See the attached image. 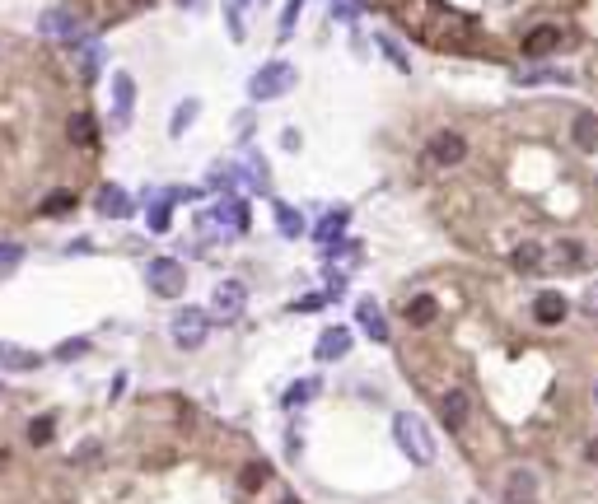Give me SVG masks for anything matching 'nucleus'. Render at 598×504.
<instances>
[{"label":"nucleus","instance_id":"f257e3e1","mask_svg":"<svg viewBox=\"0 0 598 504\" xmlns=\"http://www.w3.org/2000/svg\"><path fill=\"white\" fill-rule=\"evenodd\" d=\"M248 224H253V210H248V201H243V196H229V201H220V206H210V210L197 215V229H201L206 238L248 234Z\"/></svg>","mask_w":598,"mask_h":504},{"label":"nucleus","instance_id":"f03ea898","mask_svg":"<svg viewBox=\"0 0 598 504\" xmlns=\"http://www.w3.org/2000/svg\"><path fill=\"white\" fill-rule=\"evenodd\" d=\"M393 439H397V448H402V453L412 458L416 467L434 462V439H430V430H425V420H421V415L397 411V415H393Z\"/></svg>","mask_w":598,"mask_h":504},{"label":"nucleus","instance_id":"7ed1b4c3","mask_svg":"<svg viewBox=\"0 0 598 504\" xmlns=\"http://www.w3.org/2000/svg\"><path fill=\"white\" fill-rule=\"evenodd\" d=\"M294 79H299V75H294L290 61H271V66H262V70L248 79V98H253V103H271V98L290 94Z\"/></svg>","mask_w":598,"mask_h":504},{"label":"nucleus","instance_id":"20e7f679","mask_svg":"<svg viewBox=\"0 0 598 504\" xmlns=\"http://www.w3.org/2000/svg\"><path fill=\"white\" fill-rule=\"evenodd\" d=\"M145 285H150L159 299H178V294L187 290V271H182V262H173V257H154V262L145 266Z\"/></svg>","mask_w":598,"mask_h":504},{"label":"nucleus","instance_id":"39448f33","mask_svg":"<svg viewBox=\"0 0 598 504\" xmlns=\"http://www.w3.org/2000/svg\"><path fill=\"white\" fill-rule=\"evenodd\" d=\"M38 28L47 38H57V42H75V38H85V14H79L75 5H57V10H42Z\"/></svg>","mask_w":598,"mask_h":504},{"label":"nucleus","instance_id":"423d86ee","mask_svg":"<svg viewBox=\"0 0 598 504\" xmlns=\"http://www.w3.org/2000/svg\"><path fill=\"white\" fill-rule=\"evenodd\" d=\"M169 331H173V341H178L182 350H197V346H206V331H210L206 308H178V318L169 322Z\"/></svg>","mask_w":598,"mask_h":504},{"label":"nucleus","instance_id":"0eeeda50","mask_svg":"<svg viewBox=\"0 0 598 504\" xmlns=\"http://www.w3.org/2000/svg\"><path fill=\"white\" fill-rule=\"evenodd\" d=\"M500 499L505 504H537V471L533 467H514L500 486Z\"/></svg>","mask_w":598,"mask_h":504},{"label":"nucleus","instance_id":"6e6552de","mask_svg":"<svg viewBox=\"0 0 598 504\" xmlns=\"http://www.w3.org/2000/svg\"><path fill=\"white\" fill-rule=\"evenodd\" d=\"M243 303H248V285H243V280H220V285H215V294H210L215 318H238Z\"/></svg>","mask_w":598,"mask_h":504},{"label":"nucleus","instance_id":"1a4fd4ad","mask_svg":"<svg viewBox=\"0 0 598 504\" xmlns=\"http://www.w3.org/2000/svg\"><path fill=\"white\" fill-rule=\"evenodd\" d=\"M430 159H434V163H444V168L463 163V159H468V140L458 135V131H440V135L430 140Z\"/></svg>","mask_w":598,"mask_h":504},{"label":"nucleus","instance_id":"9d476101","mask_svg":"<svg viewBox=\"0 0 598 504\" xmlns=\"http://www.w3.org/2000/svg\"><path fill=\"white\" fill-rule=\"evenodd\" d=\"M346 350H350V327H322L318 346H313V359H318V364H332V359H341Z\"/></svg>","mask_w":598,"mask_h":504},{"label":"nucleus","instance_id":"9b49d317","mask_svg":"<svg viewBox=\"0 0 598 504\" xmlns=\"http://www.w3.org/2000/svg\"><path fill=\"white\" fill-rule=\"evenodd\" d=\"M0 369H10V374H33V369H42V355L29 350V346L0 341Z\"/></svg>","mask_w":598,"mask_h":504},{"label":"nucleus","instance_id":"f8f14e48","mask_svg":"<svg viewBox=\"0 0 598 504\" xmlns=\"http://www.w3.org/2000/svg\"><path fill=\"white\" fill-rule=\"evenodd\" d=\"M94 210L107 215V219H122V215H131V196H126L117 182H103V187L94 191Z\"/></svg>","mask_w":598,"mask_h":504},{"label":"nucleus","instance_id":"ddd939ff","mask_svg":"<svg viewBox=\"0 0 598 504\" xmlns=\"http://www.w3.org/2000/svg\"><path fill=\"white\" fill-rule=\"evenodd\" d=\"M66 140L79 145V150L98 145V117H94V112H70V117H66Z\"/></svg>","mask_w":598,"mask_h":504},{"label":"nucleus","instance_id":"4468645a","mask_svg":"<svg viewBox=\"0 0 598 504\" xmlns=\"http://www.w3.org/2000/svg\"><path fill=\"white\" fill-rule=\"evenodd\" d=\"M561 47V28L556 23H537L533 33L524 38V56H533V61H542V56H552Z\"/></svg>","mask_w":598,"mask_h":504},{"label":"nucleus","instance_id":"2eb2a0df","mask_svg":"<svg viewBox=\"0 0 598 504\" xmlns=\"http://www.w3.org/2000/svg\"><path fill=\"white\" fill-rule=\"evenodd\" d=\"M440 415H444V430H463L468 425V415H472V397H468V392L463 387H458V392H449V397H444V406H440Z\"/></svg>","mask_w":598,"mask_h":504},{"label":"nucleus","instance_id":"dca6fc26","mask_svg":"<svg viewBox=\"0 0 598 504\" xmlns=\"http://www.w3.org/2000/svg\"><path fill=\"white\" fill-rule=\"evenodd\" d=\"M565 313H570V308H565V299H561L556 290H542V294L533 299V318H537L542 327H556V322H565Z\"/></svg>","mask_w":598,"mask_h":504},{"label":"nucleus","instance_id":"f3484780","mask_svg":"<svg viewBox=\"0 0 598 504\" xmlns=\"http://www.w3.org/2000/svg\"><path fill=\"white\" fill-rule=\"evenodd\" d=\"M356 322L365 327L369 341H378V346L388 341V322H384V313H378V303H374V299H360V303H356Z\"/></svg>","mask_w":598,"mask_h":504},{"label":"nucleus","instance_id":"a211bd4d","mask_svg":"<svg viewBox=\"0 0 598 504\" xmlns=\"http://www.w3.org/2000/svg\"><path fill=\"white\" fill-rule=\"evenodd\" d=\"M113 98H117V112H113V122L117 126H126L131 122V107H135V79L122 70V75H113Z\"/></svg>","mask_w":598,"mask_h":504},{"label":"nucleus","instance_id":"6ab92c4d","mask_svg":"<svg viewBox=\"0 0 598 504\" xmlns=\"http://www.w3.org/2000/svg\"><path fill=\"white\" fill-rule=\"evenodd\" d=\"M570 140H575V150H598V112H580L575 122H570Z\"/></svg>","mask_w":598,"mask_h":504},{"label":"nucleus","instance_id":"aec40b11","mask_svg":"<svg viewBox=\"0 0 598 504\" xmlns=\"http://www.w3.org/2000/svg\"><path fill=\"white\" fill-rule=\"evenodd\" d=\"M509 262H514V271H524V275H537L542 266H547V257H542V243H519Z\"/></svg>","mask_w":598,"mask_h":504},{"label":"nucleus","instance_id":"412c9836","mask_svg":"<svg viewBox=\"0 0 598 504\" xmlns=\"http://www.w3.org/2000/svg\"><path fill=\"white\" fill-rule=\"evenodd\" d=\"M178 196H182V191H169V196H159V201L150 206V219H145L150 234H164L169 224H173V201H178Z\"/></svg>","mask_w":598,"mask_h":504},{"label":"nucleus","instance_id":"4be33fe9","mask_svg":"<svg viewBox=\"0 0 598 504\" xmlns=\"http://www.w3.org/2000/svg\"><path fill=\"white\" fill-rule=\"evenodd\" d=\"M537 79L570 84V70H547V66H519V70H514V84H537Z\"/></svg>","mask_w":598,"mask_h":504},{"label":"nucleus","instance_id":"5701e85b","mask_svg":"<svg viewBox=\"0 0 598 504\" xmlns=\"http://www.w3.org/2000/svg\"><path fill=\"white\" fill-rule=\"evenodd\" d=\"M434 313H440V308H434V299H430V294H416L412 303H406V322H412V327H430V322H434Z\"/></svg>","mask_w":598,"mask_h":504},{"label":"nucleus","instance_id":"b1692460","mask_svg":"<svg viewBox=\"0 0 598 504\" xmlns=\"http://www.w3.org/2000/svg\"><path fill=\"white\" fill-rule=\"evenodd\" d=\"M70 210H75V191H51L47 201L38 206L42 219H61V215H70Z\"/></svg>","mask_w":598,"mask_h":504},{"label":"nucleus","instance_id":"393cba45","mask_svg":"<svg viewBox=\"0 0 598 504\" xmlns=\"http://www.w3.org/2000/svg\"><path fill=\"white\" fill-rule=\"evenodd\" d=\"M51 434H57V415H51V411L33 415V425H29V443H33V448H47V443H51Z\"/></svg>","mask_w":598,"mask_h":504},{"label":"nucleus","instance_id":"a878e982","mask_svg":"<svg viewBox=\"0 0 598 504\" xmlns=\"http://www.w3.org/2000/svg\"><path fill=\"white\" fill-rule=\"evenodd\" d=\"M276 229H281V238H299V234H304V219H299V210L294 206H276Z\"/></svg>","mask_w":598,"mask_h":504},{"label":"nucleus","instance_id":"bb28decb","mask_svg":"<svg viewBox=\"0 0 598 504\" xmlns=\"http://www.w3.org/2000/svg\"><path fill=\"white\" fill-rule=\"evenodd\" d=\"M318 392H322V383H318V378H304V383H294V387L285 392L281 406H290V411H294V406H304L309 397H318Z\"/></svg>","mask_w":598,"mask_h":504},{"label":"nucleus","instance_id":"cd10ccee","mask_svg":"<svg viewBox=\"0 0 598 504\" xmlns=\"http://www.w3.org/2000/svg\"><path fill=\"white\" fill-rule=\"evenodd\" d=\"M197 112H201V103H197V98H182V103H178V112H173V122H169V135H182L187 126L197 122Z\"/></svg>","mask_w":598,"mask_h":504},{"label":"nucleus","instance_id":"c85d7f7f","mask_svg":"<svg viewBox=\"0 0 598 504\" xmlns=\"http://www.w3.org/2000/svg\"><path fill=\"white\" fill-rule=\"evenodd\" d=\"M341 229H346V210H332V215H328V219H322V224H318V229H313V238L332 247V243L341 238Z\"/></svg>","mask_w":598,"mask_h":504},{"label":"nucleus","instance_id":"c756f323","mask_svg":"<svg viewBox=\"0 0 598 504\" xmlns=\"http://www.w3.org/2000/svg\"><path fill=\"white\" fill-rule=\"evenodd\" d=\"M266 476H271V467H266V462H248V467L238 471V486L253 495V490H262V486H266Z\"/></svg>","mask_w":598,"mask_h":504},{"label":"nucleus","instance_id":"7c9ffc66","mask_svg":"<svg viewBox=\"0 0 598 504\" xmlns=\"http://www.w3.org/2000/svg\"><path fill=\"white\" fill-rule=\"evenodd\" d=\"M378 51H384V56H388V61H393V66H397L402 75H406V70H412V61H406V51H402V42H393L388 33H378Z\"/></svg>","mask_w":598,"mask_h":504},{"label":"nucleus","instance_id":"2f4dec72","mask_svg":"<svg viewBox=\"0 0 598 504\" xmlns=\"http://www.w3.org/2000/svg\"><path fill=\"white\" fill-rule=\"evenodd\" d=\"M19 262H23V243H0V280L19 271Z\"/></svg>","mask_w":598,"mask_h":504},{"label":"nucleus","instance_id":"473e14b6","mask_svg":"<svg viewBox=\"0 0 598 504\" xmlns=\"http://www.w3.org/2000/svg\"><path fill=\"white\" fill-rule=\"evenodd\" d=\"M79 355H89V341H85V336H70V341L57 346V359H79Z\"/></svg>","mask_w":598,"mask_h":504},{"label":"nucleus","instance_id":"72a5a7b5","mask_svg":"<svg viewBox=\"0 0 598 504\" xmlns=\"http://www.w3.org/2000/svg\"><path fill=\"white\" fill-rule=\"evenodd\" d=\"M299 10H304V0H290V5H285V14H281V38H290V33H294Z\"/></svg>","mask_w":598,"mask_h":504},{"label":"nucleus","instance_id":"f704fd0d","mask_svg":"<svg viewBox=\"0 0 598 504\" xmlns=\"http://www.w3.org/2000/svg\"><path fill=\"white\" fill-rule=\"evenodd\" d=\"M215 191H229L234 187V168H210V178H206Z\"/></svg>","mask_w":598,"mask_h":504},{"label":"nucleus","instance_id":"c9c22d12","mask_svg":"<svg viewBox=\"0 0 598 504\" xmlns=\"http://www.w3.org/2000/svg\"><path fill=\"white\" fill-rule=\"evenodd\" d=\"M98 61H103V51H89V56H85V79L98 75Z\"/></svg>","mask_w":598,"mask_h":504},{"label":"nucleus","instance_id":"e433bc0d","mask_svg":"<svg viewBox=\"0 0 598 504\" xmlns=\"http://www.w3.org/2000/svg\"><path fill=\"white\" fill-rule=\"evenodd\" d=\"M589 308H598V285H589Z\"/></svg>","mask_w":598,"mask_h":504},{"label":"nucleus","instance_id":"4c0bfd02","mask_svg":"<svg viewBox=\"0 0 598 504\" xmlns=\"http://www.w3.org/2000/svg\"><path fill=\"white\" fill-rule=\"evenodd\" d=\"M589 462H598V439L589 443Z\"/></svg>","mask_w":598,"mask_h":504},{"label":"nucleus","instance_id":"58836bf2","mask_svg":"<svg viewBox=\"0 0 598 504\" xmlns=\"http://www.w3.org/2000/svg\"><path fill=\"white\" fill-rule=\"evenodd\" d=\"M281 504H299V499H294V495H285V499H281Z\"/></svg>","mask_w":598,"mask_h":504},{"label":"nucleus","instance_id":"ea45409f","mask_svg":"<svg viewBox=\"0 0 598 504\" xmlns=\"http://www.w3.org/2000/svg\"><path fill=\"white\" fill-rule=\"evenodd\" d=\"M593 402H598V383H593Z\"/></svg>","mask_w":598,"mask_h":504},{"label":"nucleus","instance_id":"a19ab883","mask_svg":"<svg viewBox=\"0 0 598 504\" xmlns=\"http://www.w3.org/2000/svg\"><path fill=\"white\" fill-rule=\"evenodd\" d=\"M0 467H5V453H0Z\"/></svg>","mask_w":598,"mask_h":504},{"label":"nucleus","instance_id":"79ce46f5","mask_svg":"<svg viewBox=\"0 0 598 504\" xmlns=\"http://www.w3.org/2000/svg\"><path fill=\"white\" fill-rule=\"evenodd\" d=\"M0 397H5V387H0Z\"/></svg>","mask_w":598,"mask_h":504}]
</instances>
